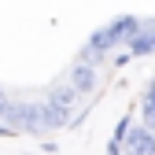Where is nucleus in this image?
Wrapping results in <instances>:
<instances>
[{
  "instance_id": "1a4fd4ad",
  "label": "nucleus",
  "mask_w": 155,
  "mask_h": 155,
  "mask_svg": "<svg viewBox=\"0 0 155 155\" xmlns=\"http://www.w3.org/2000/svg\"><path fill=\"white\" fill-rule=\"evenodd\" d=\"M11 114H15V100H11L4 89H0V122H8V126H11ZM11 129H15V126H11Z\"/></svg>"
},
{
  "instance_id": "423d86ee",
  "label": "nucleus",
  "mask_w": 155,
  "mask_h": 155,
  "mask_svg": "<svg viewBox=\"0 0 155 155\" xmlns=\"http://www.w3.org/2000/svg\"><path fill=\"white\" fill-rule=\"evenodd\" d=\"M96 81H100V70H92V67H81V63H74L70 67V89L78 96H89L96 89Z\"/></svg>"
},
{
  "instance_id": "9b49d317",
  "label": "nucleus",
  "mask_w": 155,
  "mask_h": 155,
  "mask_svg": "<svg viewBox=\"0 0 155 155\" xmlns=\"http://www.w3.org/2000/svg\"><path fill=\"white\" fill-rule=\"evenodd\" d=\"M107 155H126V151H122V144H114V140H107Z\"/></svg>"
},
{
  "instance_id": "0eeeda50",
  "label": "nucleus",
  "mask_w": 155,
  "mask_h": 155,
  "mask_svg": "<svg viewBox=\"0 0 155 155\" xmlns=\"http://www.w3.org/2000/svg\"><path fill=\"white\" fill-rule=\"evenodd\" d=\"M140 126L155 133V78H151V81L144 85V92H140Z\"/></svg>"
},
{
  "instance_id": "7ed1b4c3",
  "label": "nucleus",
  "mask_w": 155,
  "mask_h": 155,
  "mask_svg": "<svg viewBox=\"0 0 155 155\" xmlns=\"http://www.w3.org/2000/svg\"><path fill=\"white\" fill-rule=\"evenodd\" d=\"M78 100H81V96H78V92L70 89V81H67V85H55V89L48 92V100H45V104H48V107L59 114L67 126H70V122H74V111H78Z\"/></svg>"
},
{
  "instance_id": "f03ea898",
  "label": "nucleus",
  "mask_w": 155,
  "mask_h": 155,
  "mask_svg": "<svg viewBox=\"0 0 155 155\" xmlns=\"http://www.w3.org/2000/svg\"><path fill=\"white\" fill-rule=\"evenodd\" d=\"M137 30H140V18L137 15H122V18H114V22H107V26H100L92 37H89V48L92 52H100V55H107V52H114V48H129V41L137 37Z\"/></svg>"
},
{
  "instance_id": "9d476101",
  "label": "nucleus",
  "mask_w": 155,
  "mask_h": 155,
  "mask_svg": "<svg viewBox=\"0 0 155 155\" xmlns=\"http://www.w3.org/2000/svg\"><path fill=\"white\" fill-rule=\"evenodd\" d=\"M0 137H18V129H11L8 122H0Z\"/></svg>"
},
{
  "instance_id": "f257e3e1",
  "label": "nucleus",
  "mask_w": 155,
  "mask_h": 155,
  "mask_svg": "<svg viewBox=\"0 0 155 155\" xmlns=\"http://www.w3.org/2000/svg\"><path fill=\"white\" fill-rule=\"evenodd\" d=\"M11 126L18 133H37V137H45V133H52V129H63L67 122L45 100H18L15 104V114H11Z\"/></svg>"
},
{
  "instance_id": "39448f33",
  "label": "nucleus",
  "mask_w": 155,
  "mask_h": 155,
  "mask_svg": "<svg viewBox=\"0 0 155 155\" xmlns=\"http://www.w3.org/2000/svg\"><path fill=\"white\" fill-rule=\"evenodd\" d=\"M133 55H155V18L140 22L137 37L129 41V59H133Z\"/></svg>"
},
{
  "instance_id": "20e7f679",
  "label": "nucleus",
  "mask_w": 155,
  "mask_h": 155,
  "mask_svg": "<svg viewBox=\"0 0 155 155\" xmlns=\"http://www.w3.org/2000/svg\"><path fill=\"white\" fill-rule=\"evenodd\" d=\"M122 151L126 155H155V133L144 129V126H133L126 144H122Z\"/></svg>"
},
{
  "instance_id": "6e6552de",
  "label": "nucleus",
  "mask_w": 155,
  "mask_h": 155,
  "mask_svg": "<svg viewBox=\"0 0 155 155\" xmlns=\"http://www.w3.org/2000/svg\"><path fill=\"white\" fill-rule=\"evenodd\" d=\"M133 126H137V122H133V114H122L118 126H114V133H111V140H114V144H126V137H129Z\"/></svg>"
}]
</instances>
